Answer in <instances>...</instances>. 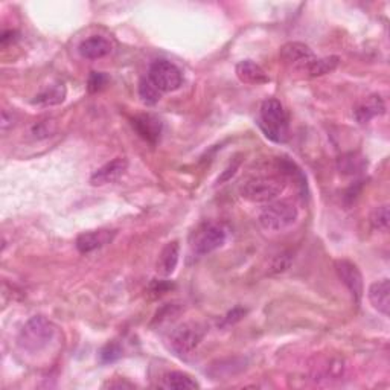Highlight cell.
<instances>
[{
	"label": "cell",
	"instance_id": "9",
	"mask_svg": "<svg viewBox=\"0 0 390 390\" xmlns=\"http://www.w3.org/2000/svg\"><path fill=\"white\" fill-rule=\"evenodd\" d=\"M281 58L297 71L305 72L306 67L316 59V55L308 45L301 42H289L281 47Z\"/></svg>",
	"mask_w": 390,
	"mask_h": 390
},
{
	"label": "cell",
	"instance_id": "23",
	"mask_svg": "<svg viewBox=\"0 0 390 390\" xmlns=\"http://www.w3.org/2000/svg\"><path fill=\"white\" fill-rule=\"evenodd\" d=\"M369 222H371L372 227L375 231H382L387 232L389 229V222H390V212H389V206L383 205L375 207L371 217H369Z\"/></svg>",
	"mask_w": 390,
	"mask_h": 390
},
{
	"label": "cell",
	"instance_id": "11",
	"mask_svg": "<svg viewBox=\"0 0 390 390\" xmlns=\"http://www.w3.org/2000/svg\"><path fill=\"white\" fill-rule=\"evenodd\" d=\"M116 236V231H90L78 235L76 238V248L79 253H90L95 252V250L101 248L107 244H110Z\"/></svg>",
	"mask_w": 390,
	"mask_h": 390
},
{
	"label": "cell",
	"instance_id": "3",
	"mask_svg": "<svg viewBox=\"0 0 390 390\" xmlns=\"http://www.w3.org/2000/svg\"><path fill=\"white\" fill-rule=\"evenodd\" d=\"M259 127L276 144H284L288 137V115L281 101L268 98L259 110Z\"/></svg>",
	"mask_w": 390,
	"mask_h": 390
},
{
	"label": "cell",
	"instance_id": "7",
	"mask_svg": "<svg viewBox=\"0 0 390 390\" xmlns=\"http://www.w3.org/2000/svg\"><path fill=\"white\" fill-rule=\"evenodd\" d=\"M226 231L215 223L200 226L193 236V250L197 255H209L226 243Z\"/></svg>",
	"mask_w": 390,
	"mask_h": 390
},
{
	"label": "cell",
	"instance_id": "26",
	"mask_svg": "<svg viewBox=\"0 0 390 390\" xmlns=\"http://www.w3.org/2000/svg\"><path fill=\"white\" fill-rule=\"evenodd\" d=\"M55 122L54 121H42V122H37L34 127H33V134L37 137V139H43V137H49L52 136L55 133Z\"/></svg>",
	"mask_w": 390,
	"mask_h": 390
},
{
	"label": "cell",
	"instance_id": "6",
	"mask_svg": "<svg viewBox=\"0 0 390 390\" xmlns=\"http://www.w3.org/2000/svg\"><path fill=\"white\" fill-rule=\"evenodd\" d=\"M148 78L162 93L174 92L183 83L182 71L174 63L166 62V59H157L149 66Z\"/></svg>",
	"mask_w": 390,
	"mask_h": 390
},
{
	"label": "cell",
	"instance_id": "8",
	"mask_svg": "<svg viewBox=\"0 0 390 390\" xmlns=\"http://www.w3.org/2000/svg\"><path fill=\"white\" fill-rule=\"evenodd\" d=\"M335 272L340 277V281H342L349 289L354 302L358 305L362 302V297L365 293L363 276L362 272H360V268L354 263L348 261V259H338V261H335Z\"/></svg>",
	"mask_w": 390,
	"mask_h": 390
},
{
	"label": "cell",
	"instance_id": "15",
	"mask_svg": "<svg viewBox=\"0 0 390 390\" xmlns=\"http://www.w3.org/2000/svg\"><path fill=\"white\" fill-rule=\"evenodd\" d=\"M236 76L239 78V81H243L246 84H267L270 81L268 75L265 74L264 69L256 64L252 59H244V62H239L235 67Z\"/></svg>",
	"mask_w": 390,
	"mask_h": 390
},
{
	"label": "cell",
	"instance_id": "24",
	"mask_svg": "<svg viewBox=\"0 0 390 390\" xmlns=\"http://www.w3.org/2000/svg\"><path fill=\"white\" fill-rule=\"evenodd\" d=\"M293 263L292 253H281L273 258L272 264H270V273H284L285 270L289 268Z\"/></svg>",
	"mask_w": 390,
	"mask_h": 390
},
{
	"label": "cell",
	"instance_id": "29",
	"mask_svg": "<svg viewBox=\"0 0 390 390\" xmlns=\"http://www.w3.org/2000/svg\"><path fill=\"white\" fill-rule=\"evenodd\" d=\"M246 314H247V309L236 306V308H234V309H232V311H229V313L226 314L223 325H234V323L239 322V320H241Z\"/></svg>",
	"mask_w": 390,
	"mask_h": 390
},
{
	"label": "cell",
	"instance_id": "12",
	"mask_svg": "<svg viewBox=\"0 0 390 390\" xmlns=\"http://www.w3.org/2000/svg\"><path fill=\"white\" fill-rule=\"evenodd\" d=\"M133 128L149 144H156L162 134V122L153 115H139L133 117Z\"/></svg>",
	"mask_w": 390,
	"mask_h": 390
},
{
	"label": "cell",
	"instance_id": "5",
	"mask_svg": "<svg viewBox=\"0 0 390 390\" xmlns=\"http://www.w3.org/2000/svg\"><path fill=\"white\" fill-rule=\"evenodd\" d=\"M299 211L294 203L287 202H272L268 203L263 212L259 214V224L268 232H281L296 223Z\"/></svg>",
	"mask_w": 390,
	"mask_h": 390
},
{
	"label": "cell",
	"instance_id": "14",
	"mask_svg": "<svg viewBox=\"0 0 390 390\" xmlns=\"http://www.w3.org/2000/svg\"><path fill=\"white\" fill-rule=\"evenodd\" d=\"M384 113H386V104L383 101V98L378 95L367 96L365 101L360 103L354 110V116L357 119V122L360 124H367L371 119L382 116Z\"/></svg>",
	"mask_w": 390,
	"mask_h": 390
},
{
	"label": "cell",
	"instance_id": "21",
	"mask_svg": "<svg viewBox=\"0 0 390 390\" xmlns=\"http://www.w3.org/2000/svg\"><path fill=\"white\" fill-rule=\"evenodd\" d=\"M338 63H340V58L334 57V55L325 57V58H317L316 57L314 62L306 67L305 74H308V76H311V78L323 76V75L334 72L337 69V66H338Z\"/></svg>",
	"mask_w": 390,
	"mask_h": 390
},
{
	"label": "cell",
	"instance_id": "13",
	"mask_svg": "<svg viewBox=\"0 0 390 390\" xmlns=\"http://www.w3.org/2000/svg\"><path fill=\"white\" fill-rule=\"evenodd\" d=\"M78 52L86 59H99L112 52V43L105 37L92 35L83 40L78 47Z\"/></svg>",
	"mask_w": 390,
	"mask_h": 390
},
{
	"label": "cell",
	"instance_id": "20",
	"mask_svg": "<svg viewBox=\"0 0 390 390\" xmlns=\"http://www.w3.org/2000/svg\"><path fill=\"white\" fill-rule=\"evenodd\" d=\"M367 166V160L357 153H348L338 159V169L342 174L354 176L365 171Z\"/></svg>",
	"mask_w": 390,
	"mask_h": 390
},
{
	"label": "cell",
	"instance_id": "19",
	"mask_svg": "<svg viewBox=\"0 0 390 390\" xmlns=\"http://www.w3.org/2000/svg\"><path fill=\"white\" fill-rule=\"evenodd\" d=\"M162 387L173 389V390H194V389H200V384L186 372L173 371L162 377Z\"/></svg>",
	"mask_w": 390,
	"mask_h": 390
},
{
	"label": "cell",
	"instance_id": "32",
	"mask_svg": "<svg viewBox=\"0 0 390 390\" xmlns=\"http://www.w3.org/2000/svg\"><path fill=\"white\" fill-rule=\"evenodd\" d=\"M13 113H8V110H4L2 112V130L6 132L9 127H13Z\"/></svg>",
	"mask_w": 390,
	"mask_h": 390
},
{
	"label": "cell",
	"instance_id": "4",
	"mask_svg": "<svg viewBox=\"0 0 390 390\" xmlns=\"http://www.w3.org/2000/svg\"><path fill=\"white\" fill-rule=\"evenodd\" d=\"M207 326L202 322H186L178 325L168 337V346L178 357L193 354L203 342Z\"/></svg>",
	"mask_w": 390,
	"mask_h": 390
},
{
	"label": "cell",
	"instance_id": "16",
	"mask_svg": "<svg viewBox=\"0 0 390 390\" xmlns=\"http://www.w3.org/2000/svg\"><path fill=\"white\" fill-rule=\"evenodd\" d=\"M369 302L383 316H389L390 313V282L389 279H382V281L374 282L369 287Z\"/></svg>",
	"mask_w": 390,
	"mask_h": 390
},
{
	"label": "cell",
	"instance_id": "1",
	"mask_svg": "<svg viewBox=\"0 0 390 390\" xmlns=\"http://www.w3.org/2000/svg\"><path fill=\"white\" fill-rule=\"evenodd\" d=\"M57 337V326L43 316H34L20 329L17 345L26 354H40L51 346Z\"/></svg>",
	"mask_w": 390,
	"mask_h": 390
},
{
	"label": "cell",
	"instance_id": "17",
	"mask_svg": "<svg viewBox=\"0 0 390 390\" xmlns=\"http://www.w3.org/2000/svg\"><path fill=\"white\" fill-rule=\"evenodd\" d=\"M178 256H180L178 243L177 241L168 243L157 258V263H156L157 275H160L162 277L171 276L178 264Z\"/></svg>",
	"mask_w": 390,
	"mask_h": 390
},
{
	"label": "cell",
	"instance_id": "30",
	"mask_svg": "<svg viewBox=\"0 0 390 390\" xmlns=\"http://www.w3.org/2000/svg\"><path fill=\"white\" fill-rule=\"evenodd\" d=\"M173 285H169L168 282L165 281H156L151 284V292L153 293H157V294H164L165 292H168L169 288H171Z\"/></svg>",
	"mask_w": 390,
	"mask_h": 390
},
{
	"label": "cell",
	"instance_id": "18",
	"mask_svg": "<svg viewBox=\"0 0 390 390\" xmlns=\"http://www.w3.org/2000/svg\"><path fill=\"white\" fill-rule=\"evenodd\" d=\"M66 99V87L63 83H55L45 87L42 92H40L35 99L34 104L37 105H43V107H51V105H58L62 104Z\"/></svg>",
	"mask_w": 390,
	"mask_h": 390
},
{
	"label": "cell",
	"instance_id": "2",
	"mask_svg": "<svg viewBox=\"0 0 390 390\" xmlns=\"http://www.w3.org/2000/svg\"><path fill=\"white\" fill-rule=\"evenodd\" d=\"M287 188L285 176H256L239 188V194L250 203H272Z\"/></svg>",
	"mask_w": 390,
	"mask_h": 390
},
{
	"label": "cell",
	"instance_id": "10",
	"mask_svg": "<svg viewBox=\"0 0 390 390\" xmlns=\"http://www.w3.org/2000/svg\"><path fill=\"white\" fill-rule=\"evenodd\" d=\"M128 169V160L125 157H116L110 160L108 164L98 168L90 177V183L93 186H104L108 183H115L121 178Z\"/></svg>",
	"mask_w": 390,
	"mask_h": 390
},
{
	"label": "cell",
	"instance_id": "22",
	"mask_svg": "<svg viewBox=\"0 0 390 390\" xmlns=\"http://www.w3.org/2000/svg\"><path fill=\"white\" fill-rule=\"evenodd\" d=\"M139 95H141L142 101L148 105H154L160 101L162 98V92L149 81V78H142L141 83H139Z\"/></svg>",
	"mask_w": 390,
	"mask_h": 390
},
{
	"label": "cell",
	"instance_id": "25",
	"mask_svg": "<svg viewBox=\"0 0 390 390\" xmlns=\"http://www.w3.org/2000/svg\"><path fill=\"white\" fill-rule=\"evenodd\" d=\"M108 83V76L103 72H92L88 76V81H87V88L90 93H98L101 92V90L107 86Z\"/></svg>",
	"mask_w": 390,
	"mask_h": 390
},
{
	"label": "cell",
	"instance_id": "27",
	"mask_svg": "<svg viewBox=\"0 0 390 390\" xmlns=\"http://www.w3.org/2000/svg\"><path fill=\"white\" fill-rule=\"evenodd\" d=\"M121 355H122V349L116 343L105 345L101 351V360L105 363H112V362H115V360L121 358Z\"/></svg>",
	"mask_w": 390,
	"mask_h": 390
},
{
	"label": "cell",
	"instance_id": "31",
	"mask_svg": "<svg viewBox=\"0 0 390 390\" xmlns=\"http://www.w3.org/2000/svg\"><path fill=\"white\" fill-rule=\"evenodd\" d=\"M16 35H17L16 31H5L2 34V37H0V43H2V46L13 43V42H16V38H17Z\"/></svg>",
	"mask_w": 390,
	"mask_h": 390
},
{
	"label": "cell",
	"instance_id": "28",
	"mask_svg": "<svg viewBox=\"0 0 390 390\" xmlns=\"http://www.w3.org/2000/svg\"><path fill=\"white\" fill-rule=\"evenodd\" d=\"M239 166H241V159H239V156H238V157L232 159V162L229 164V166L224 169L223 174L218 177V183H224V182H227V180H231L236 174Z\"/></svg>",
	"mask_w": 390,
	"mask_h": 390
}]
</instances>
